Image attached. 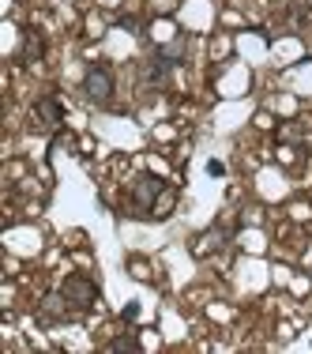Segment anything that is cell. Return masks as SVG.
<instances>
[{"label":"cell","mask_w":312,"mask_h":354,"mask_svg":"<svg viewBox=\"0 0 312 354\" xmlns=\"http://www.w3.org/2000/svg\"><path fill=\"white\" fill-rule=\"evenodd\" d=\"M46 53V41H41V35L38 30H27V35H23V61H38V57Z\"/></svg>","instance_id":"5"},{"label":"cell","mask_w":312,"mask_h":354,"mask_svg":"<svg viewBox=\"0 0 312 354\" xmlns=\"http://www.w3.org/2000/svg\"><path fill=\"white\" fill-rule=\"evenodd\" d=\"M170 192V185L155 174H139L128 189V215L132 218H158V204Z\"/></svg>","instance_id":"1"},{"label":"cell","mask_w":312,"mask_h":354,"mask_svg":"<svg viewBox=\"0 0 312 354\" xmlns=\"http://www.w3.org/2000/svg\"><path fill=\"white\" fill-rule=\"evenodd\" d=\"M61 102H57V95H41L38 102H35V121H38V129L41 132H49V129H57L61 124Z\"/></svg>","instance_id":"4"},{"label":"cell","mask_w":312,"mask_h":354,"mask_svg":"<svg viewBox=\"0 0 312 354\" xmlns=\"http://www.w3.org/2000/svg\"><path fill=\"white\" fill-rule=\"evenodd\" d=\"M106 351H113V354H117V351H143V347H139L136 335H117V339H109V343H106Z\"/></svg>","instance_id":"6"},{"label":"cell","mask_w":312,"mask_h":354,"mask_svg":"<svg viewBox=\"0 0 312 354\" xmlns=\"http://www.w3.org/2000/svg\"><path fill=\"white\" fill-rule=\"evenodd\" d=\"M61 294H64L72 313L83 317V313H90V306L98 301V283L90 279V275H68V279L61 283Z\"/></svg>","instance_id":"2"},{"label":"cell","mask_w":312,"mask_h":354,"mask_svg":"<svg viewBox=\"0 0 312 354\" xmlns=\"http://www.w3.org/2000/svg\"><path fill=\"white\" fill-rule=\"evenodd\" d=\"M113 87H117L113 68H109V64H102V61L90 64L87 75H83V95H87V102H95V106H109Z\"/></svg>","instance_id":"3"}]
</instances>
